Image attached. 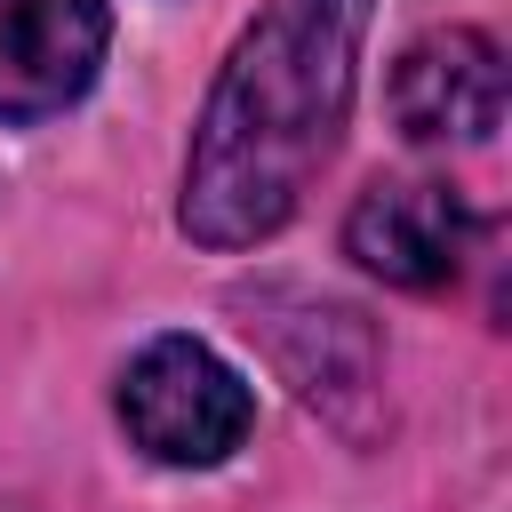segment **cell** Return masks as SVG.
Returning a JSON list of instances; mask_svg holds the SVG:
<instances>
[{"label": "cell", "mask_w": 512, "mask_h": 512, "mask_svg": "<svg viewBox=\"0 0 512 512\" xmlns=\"http://www.w3.org/2000/svg\"><path fill=\"white\" fill-rule=\"evenodd\" d=\"M360 32L368 0H272L240 32L184 160V232L200 248H248L296 216L352 112Z\"/></svg>", "instance_id": "1"}, {"label": "cell", "mask_w": 512, "mask_h": 512, "mask_svg": "<svg viewBox=\"0 0 512 512\" xmlns=\"http://www.w3.org/2000/svg\"><path fill=\"white\" fill-rule=\"evenodd\" d=\"M392 120L416 144H472L504 120V48L472 24L424 32L392 64Z\"/></svg>", "instance_id": "3"}, {"label": "cell", "mask_w": 512, "mask_h": 512, "mask_svg": "<svg viewBox=\"0 0 512 512\" xmlns=\"http://www.w3.org/2000/svg\"><path fill=\"white\" fill-rule=\"evenodd\" d=\"M120 424H128V440H136L144 456L200 472V464H224V456L248 440L256 400H248L240 368H224L208 344H192V336H152V344L128 360V376H120Z\"/></svg>", "instance_id": "2"}, {"label": "cell", "mask_w": 512, "mask_h": 512, "mask_svg": "<svg viewBox=\"0 0 512 512\" xmlns=\"http://www.w3.org/2000/svg\"><path fill=\"white\" fill-rule=\"evenodd\" d=\"M104 0H0V120L64 112L104 64Z\"/></svg>", "instance_id": "4"}, {"label": "cell", "mask_w": 512, "mask_h": 512, "mask_svg": "<svg viewBox=\"0 0 512 512\" xmlns=\"http://www.w3.org/2000/svg\"><path fill=\"white\" fill-rule=\"evenodd\" d=\"M464 240H472V208L432 176L368 184L352 224H344V248L392 288H440L464 264Z\"/></svg>", "instance_id": "5"}]
</instances>
